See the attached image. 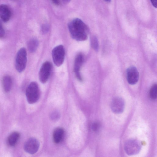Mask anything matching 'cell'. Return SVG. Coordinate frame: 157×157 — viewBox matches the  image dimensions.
<instances>
[{
    "label": "cell",
    "instance_id": "1",
    "mask_svg": "<svg viewBox=\"0 0 157 157\" xmlns=\"http://www.w3.org/2000/svg\"><path fill=\"white\" fill-rule=\"evenodd\" d=\"M68 28L73 39L79 41H84L87 39L88 28L81 19H73L68 24Z\"/></svg>",
    "mask_w": 157,
    "mask_h": 157
},
{
    "label": "cell",
    "instance_id": "2",
    "mask_svg": "<svg viewBox=\"0 0 157 157\" xmlns=\"http://www.w3.org/2000/svg\"><path fill=\"white\" fill-rule=\"evenodd\" d=\"M40 92L38 84L36 82L30 83L27 88L26 96L28 102L29 104H33L38 100Z\"/></svg>",
    "mask_w": 157,
    "mask_h": 157
},
{
    "label": "cell",
    "instance_id": "3",
    "mask_svg": "<svg viewBox=\"0 0 157 157\" xmlns=\"http://www.w3.org/2000/svg\"><path fill=\"white\" fill-rule=\"evenodd\" d=\"M27 52L25 49L22 48L17 52L15 59V68L19 72L25 69L27 63Z\"/></svg>",
    "mask_w": 157,
    "mask_h": 157
},
{
    "label": "cell",
    "instance_id": "4",
    "mask_svg": "<svg viewBox=\"0 0 157 157\" xmlns=\"http://www.w3.org/2000/svg\"><path fill=\"white\" fill-rule=\"evenodd\" d=\"M141 144L140 142L134 139L127 140L124 145V149L126 153L130 155L138 154L141 149Z\"/></svg>",
    "mask_w": 157,
    "mask_h": 157
},
{
    "label": "cell",
    "instance_id": "5",
    "mask_svg": "<svg viewBox=\"0 0 157 157\" xmlns=\"http://www.w3.org/2000/svg\"><path fill=\"white\" fill-rule=\"evenodd\" d=\"M53 60L55 65L59 67L63 63L65 56V51L63 47L60 45L54 48L52 52Z\"/></svg>",
    "mask_w": 157,
    "mask_h": 157
},
{
    "label": "cell",
    "instance_id": "6",
    "mask_svg": "<svg viewBox=\"0 0 157 157\" xmlns=\"http://www.w3.org/2000/svg\"><path fill=\"white\" fill-rule=\"evenodd\" d=\"M39 146V142L37 140L34 138H31L25 142L24 147L26 152L33 154L37 152Z\"/></svg>",
    "mask_w": 157,
    "mask_h": 157
},
{
    "label": "cell",
    "instance_id": "7",
    "mask_svg": "<svg viewBox=\"0 0 157 157\" xmlns=\"http://www.w3.org/2000/svg\"><path fill=\"white\" fill-rule=\"evenodd\" d=\"M51 69V65L48 61L45 62L42 65L39 72V79L43 83H45L50 76Z\"/></svg>",
    "mask_w": 157,
    "mask_h": 157
},
{
    "label": "cell",
    "instance_id": "8",
    "mask_svg": "<svg viewBox=\"0 0 157 157\" xmlns=\"http://www.w3.org/2000/svg\"><path fill=\"white\" fill-rule=\"evenodd\" d=\"M111 108L112 111L114 113H121L124 109V100L120 97H117L114 98L111 101Z\"/></svg>",
    "mask_w": 157,
    "mask_h": 157
},
{
    "label": "cell",
    "instance_id": "9",
    "mask_svg": "<svg viewBox=\"0 0 157 157\" xmlns=\"http://www.w3.org/2000/svg\"><path fill=\"white\" fill-rule=\"evenodd\" d=\"M127 78L128 83L131 85L136 84L139 78V74L136 68L134 66L129 67L127 70Z\"/></svg>",
    "mask_w": 157,
    "mask_h": 157
},
{
    "label": "cell",
    "instance_id": "10",
    "mask_svg": "<svg viewBox=\"0 0 157 157\" xmlns=\"http://www.w3.org/2000/svg\"><path fill=\"white\" fill-rule=\"evenodd\" d=\"M83 61V57L81 54L78 55L75 58L74 65V70L76 76L79 81L82 78L80 73V70Z\"/></svg>",
    "mask_w": 157,
    "mask_h": 157
},
{
    "label": "cell",
    "instance_id": "11",
    "mask_svg": "<svg viewBox=\"0 0 157 157\" xmlns=\"http://www.w3.org/2000/svg\"><path fill=\"white\" fill-rule=\"evenodd\" d=\"M11 11L8 6L2 4L0 5V18L3 22H8L11 16Z\"/></svg>",
    "mask_w": 157,
    "mask_h": 157
},
{
    "label": "cell",
    "instance_id": "12",
    "mask_svg": "<svg viewBox=\"0 0 157 157\" xmlns=\"http://www.w3.org/2000/svg\"><path fill=\"white\" fill-rule=\"evenodd\" d=\"M64 130L62 128H56L54 131L53 134L54 142L56 144L60 143L63 140L64 136Z\"/></svg>",
    "mask_w": 157,
    "mask_h": 157
},
{
    "label": "cell",
    "instance_id": "13",
    "mask_svg": "<svg viewBox=\"0 0 157 157\" xmlns=\"http://www.w3.org/2000/svg\"><path fill=\"white\" fill-rule=\"evenodd\" d=\"M20 137V134L18 132H13L9 135L7 139L8 144L11 147L15 146L17 142Z\"/></svg>",
    "mask_w": 157,
    "mask_h": 157
},
{
    "label": "cell",
    "instance_id": "14",
    "mask_svg": "<svg viewBox=\"0 0 157 157\" xmlns=\"http://www.w3.org/2000/svg\"><path fill=\"white\" fill-rule=\"evenodd\" d=\"M2 83L3 89L6 92L10 91L12 85V80L10 76L8 75L4 76L2 79Z\"/></svg>",
    "mask_w": 157,
    "mask_h": 157
},
{
    "label": "cell",
    "instance_id": "15",
    "mask_svg": "<svg viewBox=\"0 0 157 157\" xmlns=\"http://www.w3.org/2000/svg\"><path fill=\"white\" fill-rule=\"evenodd\" d=\"M38 45V40L36 39H31L28 42V48L29 51L31 52H35Z\"/></svg>",
    "mask_w": 157,
    "mask_h": 157
},
{
    "label": "cell",
    "instance_id": "16",
    "mask_svg": "<svg viewBox=\"0 0 157 157\" xmlns=\"http://www.w3.org/2000/svg\"><path fill=\"white\" fill-rule=\"evenodd\" d=\"M157 86L156 84L154 85L151 88L149 91V96L151 99L155 100L157 98Z\"/></svg>",
    "mask_w": 157,
    "mask_h": 157
},
{
    "label": "cell",
    "instance_id": "17",
    "mask_svg": "<svg viewBox=\"0 0 157 157\" xmlns=\"http://www.w3.org/2000/svg\"><path fill=\"white\" fill-rule=\"evenodd\" d=\"M91 46L95 51H98V43L97 38L95 36H93L91 40Z\"/></svg>",
    "mask_w": 157,
    "mask_h": 157
},
{
    "label": "cell",
    "instance_id": "18",
    "mask_svg": "<svg viewBox=\"0 0 157 157\" xmlns=\"http://www.w3.org/2000/svg\"><path fill=\"white\" fill-rule=\"evenodd\" d=\"M49 26L48 24H43L41 27V31L43 33H46L48 31Z\"/></svg>",
    "mask_w": 157,
    "mask_h": 157
},
{
    "label": "cell",
    "instance_id": "19",
    "mask_svg": "<svg viewBox=\"0 0 157 157\" xmlns=\"http://www.w3.org/2000/svg\"><path fill=\"white\" fill-rule=\"evenodd\" d=\"M100 124L98 122H94L92 125V129L94 131H98L100 128Z\"/></svg>",
    "mask_w": 157,
    "mask_h": 157
},
{
    "label": "cell",
    "instance_id": "20",
    "mask_svg": "<svg viewBox=\"0 0 157 157\" xmlns=\"http://www.w3.org/2000/svg\"><path fill=\"white\" fill-rule=\"evenodd\" d=\"M59 117V113L57 112L53 113L51 115V118L52 120H56Z\"/></svg>",
    "mask_w": 157,
    "mask_h": 157
},
{
    "label": "cell",
    "instance_id": "21",
    "mask_svg": "<svg viewBox=\"0 0 157 157\" xmlns=\"http://www.w3.org/2000/svg\"><path fill=\"white\" fill-rule=\"evenodd\" d=\"M5 34V31L4 29L1 24L0 22V37L2 38L3 37Z\"/></svg>",
    "mask_w": 157,
    "mask_h": 157
},
{
    "label": "cell",
    "instance_id": "22",
    "mask_svg": "<svg viewBox=\"0 0 157 157\" xmlns=\"http://www.w3.org/2000/svg\"><path fill=\"white\" fill-rule=\"evenodd\" d=\"M153 6L156 8L157 7V0H150Z\"/></svg>",
    "mask_w": 157,
    "mask_h": 157
},
{
    "label": "cell",
    "instance_id": "23",
    "mask_svg": "<svg viewBox=\"0 0 157 157\" xmlns=\"http://www.w3.org/2000/svg\"><path fill=\"white\" fill-rule=\"evenodd\" d=\"M52 2L56 5H58L59 4V0H51Z\"/></svg>",
    "mask_w": 157,
    "mask_h": 157
},
{
    "label": "cell",
    "instance_id": "24",
    "mask_svg": "<svg viewBox=\"0 0 157 157\" xmlns=\"http://www.w3.org/2000/svg\"><path fill=\"white\" fill-rule=\"evenodd\" d=\"M63 2L65 4L67 3L70 2L71 0H62Z\"/></svg>",
    "mask_w": 157,
    "mask_h": 157
},
{
    "label": "cell",
    "instance_id": "25",
    "mask_svg": "<svg viewBox=\"0 0 157 157\" xmlns=\"http://www.w3.org/2000/svg\"><path fill=\"white\" fill-rule=\"evenodd\" d=\"M105 1L107 2H110L111 1V0H104Z\"/></svg>",
    "mask_w": 157,
    "mask_h": 157
}]
</instances>
